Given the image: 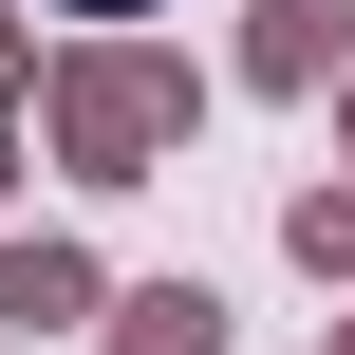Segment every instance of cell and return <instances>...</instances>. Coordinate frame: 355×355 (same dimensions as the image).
Segmentation results:
<instances>
[{
  "label": "cell",
  "mask_w": 355,
  "mask_h": 355,
  "mask_svg": "<svg viewBox=\"0 0 355 355\" xmlns=\"http://www.w3.org/2000/svg\"><path fill=\"white\" fill-rule=\"evenodd\" d=\"M168 112H187V94H168L150 56H112V75H75V150H94V168H112V150H150Z\"/></svg>",
  "instance_id": "6da1fadb"
},
{
  "label": "cell",
  "mask_w": 355,
  "mask_h": 355,
  "mask_svg": "<svg viewBox=\"0 0 355 355\" xmlns=\"http://www.w3.org/2000/svg\"><path fill=\"white\" fill-rule=\"evenodd\" d=\"M112 355H225V300H206V281H150V300H131V337Z\"/></svg>",
  "instance_id": "7a4b0ae2"
},
{
  "label": "cell",
  "mask_w": 355,
  "mask_h": 355,
  "mask_svg": "<svg viewBox=\"0 0 355 355\" xmlns=\"http://www.w3.org/2000/svg\"><path fill=\"white\" fill-rule=\"evenodd\" d=\"M75 300H94V262H56V243H19V262H0V318H75Z\"/></svg>",
  "instance_id": "3957f363"
},
{
  "label": "cell",
  "mask_w": 355,
  "mask_h": 355,
  "mask_svg": "<svg viewBox=\"0 0 355 355\" xmlns=\"http://www.w3.org/2000/svg\"><path fill=\"white\" fill-rule=\"evenodd\" d=\"M75 19H131V0H75Z\"/></svg>",
  "instance_id": "277c9868"
}]
</instances>
